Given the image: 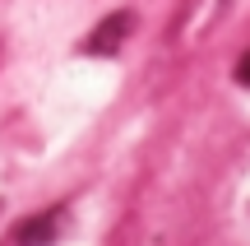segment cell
<instances>
[{
    "label": "cell",
    "mask_w": 250,
    "mask_h": 246,
    "mask_svg": "<svg viewBox=\"0 0 250 246\" xmlns=\"http://www.w3.org/2000/svg\"><path fill=\"white\" fill-rule=\"evenodd\" d=\"M130 28H134V14H125V9H121V14H107V19L88 33L83 51H88V56H111L125 37H130Z\"/></svg>",
    "instance_id": "6da1fadb"
},
{
    "label": "cell",
    "mask_w": 250,
    "mask_h": 246,
    "mask_svg": "<svg viewBox=\"0 0 250 246\" xmlns=\"http://www.w3.org/2000/svg\"><path fill=\"white\" fill-rule=\"evenodd\" d=\"M236 79H241V84H250V51L241 56V65H236Z\"/></svg>",
    "instance_id": "3957f363"
},
{
    "label": "cell",
    "mask_w": 250,
    "mask_h": 246,
    "mask_svg": "<svg viewBox=\"0 0 250 246\" xmlns=\"http://www.w3.org/2000/svg\"><path fill=\"white\" fill-rule=\"evenodd\" d=\"M56 232H61V214H37V219H28V223H19L14 228V246H51L56 242Z\"/></svg>",
    "instance_id": "7a4b0ae2"
}]
</instances>
